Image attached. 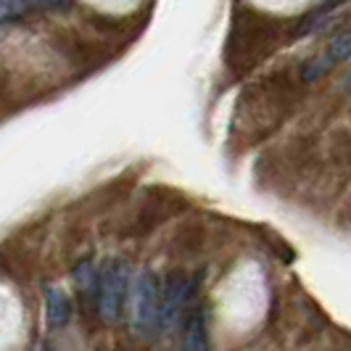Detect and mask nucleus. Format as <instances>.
<instances>
[{
    "instance_id": "obj_1",
    "label": "nucleus",
    "mask_w": 351,
    "mask_h": 351,
    "mask_svg": "<svg viewBox=\"0 0 351 351\" xmlns=\"http://www.w3.org/2000/svg\"><path fill=\"white\" fill-rule=\"evenodd\" d=\"M132 275H130V264L124 259H108L101 269V280H98V315L106 325H117L124 315L127 299L132 293Z\"/></svg>"
},
{
    "instance_id": "obj_2",
    "label": "nucleus",
    "mask_w": 351,
    "mask_h": 351,
    "mask_svg": "<svg viewBox=\"0 0 351 351\" xmlns=\"http://www.w3.org/2000/svg\"><path fill=\"white\" fill-rule=\"evenodd\" d=\"M161 322V288L151 269H141L130 293V325L143 338L154 335Z\"/></svg>"
},
{
    "instance_id": "obj_3",
    "label": "nucleus",
    "mask_w": 351,
    "mask_h": 351,
    "mask_svg": "<svg viewBox=\"0 0 351 351\" xmlns=\"http://www.w3.org/2000/svg\"><path fill=\"white\" fill-rule=\"evenodd\" d=\"M193 293V282L188 272H172L161 288V322L158 330H175L180 317L185 312V304Z\"/></svg>"
},
{
    "instance_id": "obj_4",
    "label": "nucleus",
    "mask_w": 351,
    "mask_h": 351,
    "mask_svg": "<svg viewBox=\"0 0 351 351\" xmlns=\"http://www.w3.org/2000/svg\"><path fill=\"white\" fill-rule=\"evenodd\" d=\"M180 351H209V328H206L204 309L191 315L188 325H185V338H182V349Z\"/></svg>"
},
{
    "instance_id": "obj_5",
    "label": "nucleus",
    "mask_w": 351,
    "mask_h": 351,
    "mask_svg": "<svg viewBox=\"0 0 351 351\" xmlns=\"http://www.w3.org/2000/svg\"><path fill=\"white\" fill-rule=\"evenodd\" d=\"M45 304H48V325L51 328H66L71 317V301L64 288H48L45 291Z\"/></svg>"
},
{
    "instance_id": "obj_6",
    "label": "nucleus",
    "mask_w": 351,
    "mask_h": 351,
    "mask_svg": "<svg viewBox=\"0 0 351 351\" xmlns=\"http://www.w3.org/2000/svg\"><path fill=\"white\" fill-rule=\"evenodd\" d=\"M98 280H101V275H95L93 262L80 264V267L74 269V282H77L80 293H88L90 299H98Z\"/></svg>"
},
{
    "instance_id": "obj_7",
    "label": "nucleus",
    "mask_w": 351,
    "mask_h": 351,
    "mask_svg": "<svg viewBox=\"0 0 351 351\" xmlns=\"http://www.w3.org/2000/svg\"><path fill=\"white\" fill-rule=\"evenodd\" d=\"M325 58L333 66L341 64V61H346V58H351V29H346V32H341V35L335 37L333 43H330V48L325 51Z\"/></svg>"
},
{
    "instance_id": "obj_8",
    "label": "nucleus",
    "mask_w": 351,
    "mask_h": 351,
    "mask_svg": "<svg viewBox=\"0 0 351 351\" xmlns=\"http://www.w3.org/2000/svg\"><path fill=\"white\" fill-rule=\"evenodd\" d=\"M29 8H37L32 3H11V0H5V3H0V19H3V24H8V21H14V16H21L24 11H29Z\"/></svg>"
},
{
    "instance_id": "obj_9",
    "label": "nucleus",
    "mask_w": 351,
    "mask_h": 351,
    "mask_svg": "<svg viewBox=\"0 0 351 351\" xmlns=\"http://www.w3.org/2000/svg\"><path fill=\"white\" fill-rule=\"evenodd\" d=\"M346 90H349V93H351V74H349V77H346Z\"/></svg>"
}]
</instances>
